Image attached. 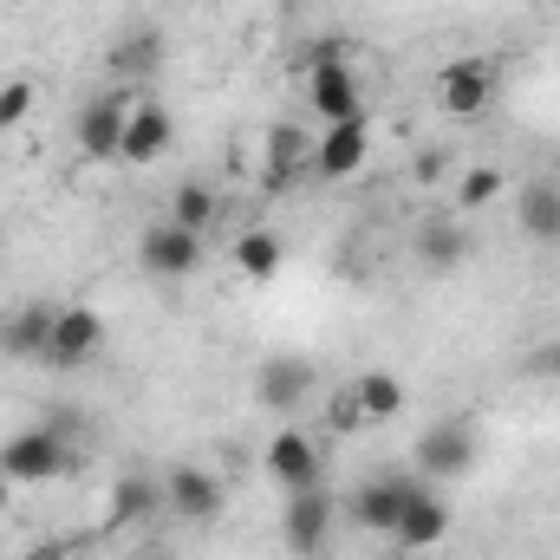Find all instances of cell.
Wrapping results in <instances>:
<instances>
[{
	"label": "cell",
	"instance_id": "cell-1",
	"mask_svg": "<svg viewBox=\"0 0 560 560\" xmlns=\"http://www.w3.org/2000/svg\"><path fill=\"white\" fill-rule=\"evenodd\" d=\"M72 443L52 430V423H33V430H20V436H7L0 443V476L7 482H20V489H33V482H59V476H72Z\"/></svg>",
	"mask_w": 560,
	"mask_h": 560
},
{
	"label": "cell",
	"instance_id": "cell-2",
	"mask_svg": "<svg viewBox=\"0 0 560 560\" xmlns=\"http://www.w3.org/2000/svg\"><path fill=\"white\" fill-rule=\"evenodd\" d=\"M418 489H430V482H423L418 469H392V476H365V482L352 489V522H359L365 535H385V541H392Z\"/></svg>",
	"mask_w": 560,
	"mask_h": 560
},
{
	"label": "cell",
	"instance_id": "cell-3",
	"mask_svg": "<svg viewBox=\"0 0 560 560\" xmlns=\"http://www.w3.org/2000/svg\"><path fill=\"white\" fill-rule=\"evenodd\" d=\"M495 85H502V66L489 52H463V59H450L436 72V105L450 118H476V112L495 105Z\"/></svg>",
	"mask_w": 560,
	"mask_h": 560
},
{
	"label": "cell",
	"instance_id": "cell-4",
	"mask_svg": "<svg viewBox=\"0 0 560 560\" xmlns=\"http://www.w3.org/2000/svg\"><path fill=\"white\" fill-rule=\"evenodd\" d=\"M332 522H339V509H332V495H326L319 482H313V489H293L287 509H280V541H287V555L319 560L326 541H332Z\"/></svg>",
	"mask_w": 560,
	"mask_h": 560
},
{
	"label": "cell",
	"instance_id": "cell-5",
	"mask_svg": "<svg viewBox=\"0 0 560 560\" xmlns=\"http://www.w3.org/2000/svg\"><path fill=\"white\" fill-rule=\"evenodd\" d=\"M469 463H476V423L469 418H443V423H430V430L418 436V476L430 482V489L469 476Z\"/></svg>",
	"mask_w": 560,
	"mask_h": 560
},
{
	"label": "cell",
	"instance_id": "cell-6",
	"mask_svg": "<svg viewBox=\"0 0 560 560\" xmlns=\"http://www.w3.org/2000/svg\"><path fill=\"white\" fill-rule=\"evenodd\" d=\"M138 268L150 280H189L202 268V235H196V229H176L170 215L150 222L138 235Z\"/></svg>",
	"mask_w": 560,
	"mask_h": 560
},
{
	"label": "cell",
	"instance_id": "cell-7",
	"mask_svg": "<svg viewBox=\"0 0 560 560\" xmlns=\"http://www.w3.org/2000/svg\"><path fill=\"white\" fill-rule=\"evenodd\" d=\"M306 105H313L319 125H365V92L339 59H319L306 72Z\"/></svg>",
	"mask_w": 560,
	"mask_h": 560
},
{
	"label": "cell",
	"instance_id": "cell-8",
	"mask_svg": "<svg viewBox=\"0 0 560 560\" xmlns=\"http://www.w3.org/2000/svg\"><path fill=\"white\" fill-rule=\"evenodd\" d=\"M131 92H98L85 112H79V150L92 163H118L125 156V125H131Z\"/></svg>",
	"mask_w": 560,
	"mask_h": 560
},
{
	"label": "cell",
	"instance_id": "cell-9",
	"mask_svg": "<svg viewBox=\"0 0 560 560\" xmlns=\"http://www.w3.org/2000/svg\"><path fill=\"white\" fill-rule=\"evenodd\" d=\"M98 346H105V319H98L92 306H59V313H52L46 365H59V372H79V365H92V359H98Z\"/></svg>",
	"mask_w": 560,
	"mask_h": 560
},
{
	"label": "cell",
	"instance_id": "cell-10",
	"mask_svg": "<svg viewBox=\"0 0 560 560\" xmlns=\"http://www.w3.org/2000/svg\"><path fill=\"white\" fill-rule=\"evenodd\" d=\"M163 509H170L176 522H215V515H222V482H215L202 463H176V469L163 476Z\"/></svg>",
	"mask_w": 560,
	"mask_h": 560
},
{
	"label": "cell",
	"instance_id": "cell-11",
	"mask_svg": "<svg viewBox=\"0 0 560 560\" xmlns=\"http://www.w3.org/2000/svg\"><path fill=\"white\" fill-rule=\"evenodd\" d=\"M261 469L275 476L287 495H293V489H313V482H319V450H313V436H306V430L280 423L275 436H268V456H261Z\"/></svg>",
	"mask_w": 560,
	"mask_h": 560
},
{
	"label": "cell",
	"instance_id": "cell-12",
	"mask_svg": "<svg viewBox=\"0 0 560 560\" xmlns=\"http://www.w3.org/2000/svg\"><path fill=\"white\" fill-rule=\"evenodd\" d=\"M365 156H372V131L365 125H326V138L313 143V176L346 183V176L365 170Z\"/></svg>",
	"mask_w": 560,
	"mask_h": 560
},
{
	"label": "cell",
	"instance_id": "cell-13",
	"mask_svg": "<svg viewBox=\"0 0 560 560\" xmlns=\"http://www.w3.org/2000/svg\"><path fill=\"white\" fill-rule=\"evenodd\" d=\"M170 143H176V118L156 98H138L131 125H125V156L118 163H156V156H170Z\"/></svg>",
	"mask_w": 560,
	"mask_h": 560
},
{
	"label": "cell",
	"instance_id": "cell-14",
	"mask_svg": "<svg viewBox=\"0 0 560 560\" xmlns=\"http://www.w3.org/2000/svg\"><path fill=\"white\" fill-rule=\"evenodd\" d=\"M443 535H450V502H443V495H436V489H418V495H411V509H405V522H398V535H392V541H398V548H405V555H423V548H436V541H443Z\"/></svg>",
	"mask_w": 560,
	"mask_h": 560
},
{
	"label": "cell",
	"instance_id": "cell-15",
	"mask_svg": "<svg viewBox=\"0 0 560 560\" xmlns=\"http://www.w3.org/2000/svg\"><path fill=\"white\" fill-rule=\"evenodd\" d=\"M52 313H59V306H20V313H7V319H0V352H7V359H46Z\"/></svg>",
	"mask_w": 560,
	"mask_h": 560
},
{
	"label": "cell",
	"instance_id": "cell-16",
	"mask_svg": "<svg viewBox=\"0 0 560 560\" xmlns=\"http://www.w3.org/2000/svg\"><path fill=\"white\" fill-rule=\"evenodd\" d=\"M229 261H235V275L242 280H275L280 261H287V242H280V229H242L235 235V248H229Z\"/></svg>",
	"mask_w": 560,
	"mask_h": 560
},
{
	"label": "cell",
	"instance_id": "cell-17",
	"mask_svg": "<svg viewBox=\"0 0 560 560\" xmlns=\"http://www.w3.org/2000/svg\"><path fill=\"white\" fill-rule=\"evenodd\" d=\"M515 215H522V235L528 242L555 248L560 242V183H528L522 202H515Z\"/></svg>",
	"mask_w": 560,
	"mask_h": 560
},
{
	"label": "cell",
	"instance_id": "cell-18",
	"mask_svg": "<svg viewBox=\"0 0 560 560\" xmlns=\"http://www.w3.org/2000/svg\"><path fill=\"white\" fill-rule=\"evenodd\" d=\"M112 72H125V79H150V72H163V33H156V26H131V33H118V39H112Z\"/></svg>",
	"mask_w": 560,
	"mask_h": 560
},
{
	"label": "cell",
	"instance_id": "cell-19",
	"mask_svg": "<svg viewBox=\"0 0 560 560\" xmlns=\"http://www.w3.org/2000/svg\"><path fill=\"white\" fill-rule=\"evenodd\" d=\"M306 392H313V365L306 359H268L261 365V405L268 411H293Z\"/></svg>",
	"mask_w": 560,
	"mask_h": 560
},
{
	"label": "cell",
	"instance_id": "cell-20",
	"mask_svg": "<svg viewBox=\"0 0 560 560\" xmlns=\"http://www.w3.org/2000/svg\"><path fill=\"white\" fill-rule=\"evenodd\" d=\"M418 261L436 268V275H456V268L469 261V229H463V222H423Z\"/></svg>",
	"mask_w": 560,
	"mask_h": 560
},
{
	"label": "cell",
	"instance_id": "cell-21",
	"mask_svg": "<svg viewBox=\"0 0 560 560\" xmlns=\"http://www.w3.org/2000/svg\"><path fill=\"white\" fill-rule=\"evenodd\" d=\"M300 170H313V150H306V138H300V131H287V125H280V131H268V163H261V183H268V189H287Z\"/></svg>",
	"mask_w": 560,
	"mask_h": 560
},
{
	"label": "cell",
	"instance_id": "cell-22",
	"mask_svg": "<svg viewBox=\"0 0 560 560\" xmlns=\"http://www.w3.org/2000/svg\"><path fill=\"white\" fill-rule=\"evenodd\" d=\"M352 398H359V418L365 423H392L405 411V385L392 372H359L352 378Z\"/></svg>",
	"mask_w": 560,
	"mask_h": 560
},
{
	"label": "cell",
	"instance_id": "cell-23",
	"mask_svg": "<svg viewBox=\"0 0 560 560\" xmlns=\"http://www.w3.org/2000/svg\"><path fill=\"white\" fill-rule=\"evenodd\" d=\"M215 189L209 183H176V196H170V222L176 229H196V235H209L215 229Z\"/></svg>",
	"mask_w": 560,
	"mask_h": 560
},
{
	"label": "cell",
	"instance_id": "cell-24",
	"mask_svg": "<svg viewBox=\"0 0 560 560\" xmlns=\"http://www.w3.org/2000/svg\"><path fill=\"white\" fill-rule=\"evenodd\" d=\"M150 509H163V482H150V476H125V482L112 489V515H118V522H143Z\"/></svg>",
	"mask_w": 560,
	"mask_h": 560
},
{
	"label": "cell",
	"instance_id": "cell-25",
	"mask_svg": "<svg viewBox=\"0 0 560 560\" xmlns=\"http://www.w3.org/2000/svg\"><path fill=\"white\" fill-rule=\"evenodd\" d=\"M33 105H39V85H33L26 72H20V79H7V85H0V138H7L13 125H26V112H33Z\"/></svg>",
	"mask_w": 560,
	"mask_h": 560
},
{
	"label": "cell",
	"instance_id": "cell-26",
	"mask_svg": "<svg viewBox=\"0 0 560 560\" xmlns=\"http://www.w3.org/2000/svg\"><path fill=\"white\" fill-rule=\"evenodd\" d=\"M495 196H502V170H495V163L463 170V183H456V202H463V209H482V202H495Z\"/></svg>",
	"mask_w": 560,
	"mask_h": 560
},
{
	"label": "cell",
	"instance_id": "cell-27",
	"mask_svg": "<svg viewBox=\"0 0 560 560\" xmlns=\"http://www.w3.org/2000/svg\"><path fill=\"white\" fill-rule=\"evenodd\" d=\"M411 170H418V183H436V176L450 170V156H443V150H418V163H411Z\"/></svg>",
	"mask_w": 560,
	"mask_h": 560
},
{
	"label": "cell",
	"instance_id": "cell-28",
	"mask_svg": "<svg viewBox=\"0 0 560 560\" xmlns=\"http://www.w3.org/2000/svg\"><path fill=\"white\" fill-rule=\"evenodd\" d=\"M535 372H541V378H560V346H548V352H535Z\"/></svg>",
	"mask_w": 560,
	"mask_h": 560
},
{
	"label": "cell",
	"instance_id": "cell-29",
	"mask_svg": "<svg viewBox=\"0 0 560 560\" xmlns=\"http://www.w3.org/2000/svg\"><path fill=\"white\" fill-rule=\"evenodd\" d=\"M0 170H7V156H0Z\"/></svg>",
	"mask_w": 560,
	"mask_h": 560
}]
</instances>
